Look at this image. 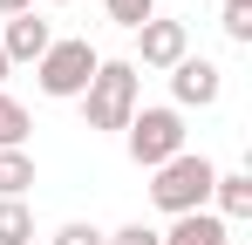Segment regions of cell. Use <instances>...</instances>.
I'll list each match as a JSON object with an SVG mask.
<instances>
[{
  "label": "cell",
  "mask_w": 252,
  "mask_h": 245,
  "mask_svg": "<svg viewBox=\"0 0 252 245\" xmlns=\"http://www.w3.org/2000/svg\"><path fill=\"white\" fill-rule=\"evenodd\" d=\"M211 177H218V163L205 150H177L170 163L150 170V204L164 211V218H184V211H211Z\"/></svg>",
  "instance_id": "obj_1"
},
{
  "label": "cell",
  "mask_w": 252,
  "mask_h": 245,
  "mask_svg": "<svg viewBox=\"0 0 252 245\" xmlns=\"http://www.w3.org/2000/svg\"><path fill=\"white\" fill-rule=\"evenodd\" d=\"M143 109V75L129 61H102L82 89V116L89 129H129V116Z\"/></svg>",
  "instance_id": "obj_2"
},
{
  "label": "cell",
  "mask_w": 252,
  "mask_h": 245,
  "mask_svg": "<svg viewBox=\"0 0 252 245\" xmlns=\"http://www.w3.org/2000/svg\"><path fill=\"white\" fill-rule=\"evenodd\" d=\"M95 68H102V55L82 34H68V41H48V55L34 61V82H41V95H55V102H82V89H89Z\"/></svg>",
  "instance_id": "obj_3"
},
{
  "label": "cell",
  "mask_w": 252,
  "mask_h": 245,
  "mask_svg": "<svg viewBox=\"0 0 252 245\" xmlns=\"http://www.w3.org/2000/svg\"><path fill=\"white\" fill-rule=\"evenodd\" d=\"M123 150H129V163H136V170H157V163H170L177 157V150H191V143H184V116H177V109H136V116H129V129H123Z\"/></svg>",
  "instance_id": "obj_4"
},
{
  "label": "cell",
  "mask_w": 252,
  "mask_h": 245,
  "mask_svg": "<svg viewBox=\"0 0 252 245\" xmlns=\"http://www.w3.org/2000/svg\"><path fill=\"white\" fill-rule=\"evenodd\" d=\"M225 95V68L205 61V55H184L177 68H170V109L184 116V109H211Z\"/></svg>",
  "instance_id": "obj_5"
},
{
  "label": "cell",
  "mask_w": 252,
  "mask_h": 245,
  "mask_svg": "<svg viewBox=\"0 0 252 245\" xmlns=\"http://www.w3.org/2000/svg\"><path fill=\"white\" fill-rule=\"evenodd\" d=\"M184 55H191V28L157 14V21H143V28H136V61H129V68H164V75H170Z\"/></svg>",
  "instance_id": "obj_6"
},
{
  "label": "cell",
  "mask_w": 252,
  "mask_h": 245,
  "mask_svg": "<svg viewBox=\"0 0 252 245\" xmlns=\"http://www.w3.org/2000/svg\"><path fill=\"white\" fill-rule=\"evenodd\" d=\"M48 41H55V28H48L41 14H14V21L0 28V55H7V68H14V61H41Z\"/></svg>",
  "instance_id": "obj_7"
},
{
  "label": "cell",
  "mask_w": 252,
  "mask_h": 245,
  "mask_svg": "<svg viewBox=\"0 0 252 245\" xmlns=\"http://www.w3.org/2000/svg\"><path fill=\"white\" fill-rule=\"evenodd\" d=\"M164 245H232V225L218 218V211H184V218H170V232H157Z\"/></svg>",
  "instance_id": "obj_8"
},
{
  "label": "cell",
  "mask_w": 252,
  "mask_h": 245,
  "mask_svg": "<svg viewBox=\"0 0 252 245\" xmlns=\"http://www.w3.org/2000/svg\"><path fill=\"white\" fill-rule=\"evenodd\" d=\"M211 204H218L225 225L252 218V177H246V170H218V177H211Z\"/></svg>",
  "instance_id": "obj_9"
},
{
  "label": "cell",
  "mask_w": 252,
  "mask_h": 245,
  "mask_svg": "<svg viewBox=\"0 0 252 245\" xmlns=\"http://www.w3.org/2000/svg\"><path fill=\"white\" fill-rule=\"evenodd\" d=\"M28 136H34V116H28V102H14V95L0 89V150H28Z\"/></svg>",
  "instance_id": "obj_10"
},
{
  "label": "cell",
  "mask_w": 252,
  "mask_h": 245,
  "mask_svg": "<svg viewBox=\"0 0 252 245\" xmlns=\"http://www.w3.org/2000/svg\"><path fill=\"white\" fill-rule=\"evenodd\" d=\"M34 191V157L28 150H0V198H28Z\"/></svg>",
  "instance_id": "obj_11"
},
{
  "label": "cell",
  "mask_w": 252,
  "mask_h": 245,
  "mask_svg": "<svg viewBox=\"0 0 252 245\" xmlns=\"http://www.w3.org/2000/svg\"><path fill=\"white\" fill-rule=\"evenodd\" d=\"M34 239V211L28 198H0V245H28Z\"/></svg>",
  "instance_id": "obj_12"
},
{
  "label": "cell",
  "mask_w": 252,
  "mask_h": 245,
  "mask_svg": "<svg viewBox=\"0 0 252 245\" xmlns=\"http://www.w3.org/2000/svg\"><path fill=\"white\" fill-rule=\"evenodd\" d=\"M102 14H109L116 28H129V34H136L143 21H157V0H102Z\"/></svg>",
  "instance_id": "obj_13"
},
{
  "label": "cell",
  "mask_w": 252,
  "mask_h": 245,
  "mask_svg": "<svg viewBox=\"0 0 252 245\" xmlns=\"http://www.w3.org/2000/svg\"><path fill=\"white\" fill-rule=\"evenodd\" d=\"M218 28H225V41H239V48H252V0H225Z\"/></svg>",
  "instance_id": "obj_14"
},
{
  "label": "cell",
  "mask_w": 252,
  "mask_h": 245,
  "mask_svg": "<svg viewBox=\"0 0 252 245\" xmlns=\"http://www.w3.org/2000/svg\"><path fill=\"white\" fill-rule=\"evenodd\" d=\"M48 245H102V232L89 225V218H68V225H55V239Z\"/></svg>",
  "instance_id": "obj_15"
},
{
  "label": "cell",
  "mask_w": 252,
  "mask_h": 245,
  "mask_svg": "<svg viewBox=\"0 0 252 245\" xmlns=\"http://www.w3.org/2000/svg\"><path fill=\"white\" fill-rule=\"evenodd\" d=\"M102 245H164V239H157V225L136 218V225H123V232H102Z\"/></svg>",
  "instance_id": "obj_16"
},
{
  "label": "cell",
  "mask_w": 252,
  "mask_h": 245,
  "mask_svg": "<svg viewBox=\"0 0 252 245\" xmlns=\"http://www.w3.org/2000/svg\"><path fill=\"white\" fill-rule=\"evenodd\" d=\"M14 14H34V0H0V21H14Z\"/></svg>",
  "instance_id": "obj_17"
},
{
  "label": "cell",
  "mask_w": 252,
  "mask_h": 245,
  "mask_svg": "<svg viewBox=\"0 0 252 245\" xmlns=\"http://www.w3.org/2000/svg\"><path fill=\"white\" fill-rule=\"evenodd\" d=\"M0 82H7V55H0Z\"/></svg>",
  "instance_id": "obj_18"
},
{
  "label": "cell",
  "mask_w": 252,
  "mask_h": 245,
  "mask_svg": "<svg viewBox=\"0 0 252 245\" xmlns=\"http://www.w3.org/2000/svg\"><path fill=\"white\" fill-rule=\"evenodd\" d=\"M48 7H68V0H48Z\"/></svg>",
  "instance_id": "obj_19"
}]
</instances>
